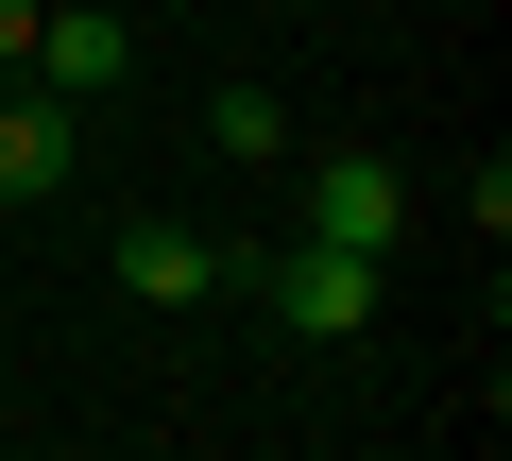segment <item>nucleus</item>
Here are the masks:
<instances>
[{
	"mask_svg": "<svg viewBox=\"0 0 512 461\" xmlns=\"http://www.w3.org/2000/svg\"><path fill=\"white\" fill-rule=\"evenodd\" d=\"M239 291L274 308L291 342H359V325H376V257H342V240H308V257H256Z\"/></svg>",
	"mask_w": 512,
	"mask_h": 461,
	"instance_id": "obj_1",
	"label": "nucleus"
},
{
	"mask_svg": "<svg viewBox=\"0 0 512 461\" xmlns=\"http://www.w3.org/2000/svg\"><path fill=\"white\" fill-rule=\"evenodd\" d=\"M35 86H52V103L137 86V18H103V0H35Z\"/></svg>",
	"mask_w": 512,
	"mask_h": 461,
	"instance_id": "obj_2",
	"label": "nucleus"
},
{
	"mask_svg": "<svg viewBox=\"0 0 512 461\" xmlns=\"http://www.w3.org/2000/svg\"><path fill=\"white\" fill-rule=\"evenodd\" d=\"M393 222H410V171H393V154H325V171H308V240L393 257Z\"/></svg>",
	"mask_w": 512,
	"mask_h": 461,
	"instance_id": "obj_3",
	"label": "nucleus"
},
{
	"mask_svg": "<svg viewBox=\"0 0 512 461\" xmlns=\"http://www.w3.org/2000/svg\"><path fill=\"white\" fill-rule=\"evenodd\" d=\"M239 274H256V257H239V240H188V222H137V240H120V291H137V308H222Z\"/></svg>",
	"mask_w": 512,
	"mask_h": 461,
	"instance_id": "obj_4",
	"label": "nucleus"
},
{
	"mask_svg": "<svg viewBox=\"0 0 512 461\" xmlns=\"http://www.w3.org/2000/svg\"><path fill=\"white\" fill-rule=\"evenodd\" d=\"M69 188V103L18 69V86H0V205H52Z\"/></svg>",
	"mask_w": 512,
	"mask_h": 461,
	"instance_id": "obj_5",
	"label": "nucleus"
},
{
	"mask_svg": "<svg viewBox=\"0 0 512 461\" xmlns=\"http://www.w3.org/2000/svg\"><path fill=\"white\" fill-rule=\"evenodd\" d=\"M205 137H222V154H291V103H274V86H222Z\"/></svg>",
	"mask_w": 512,
	"mask_h": 461,
	"instance_id": "obj_6",
	"label": "nucleus"
},
{
	"mask_svg": "<svg viewBox=\"0 0 512 461\" xmlns=\"http://www.w3.org/2000/svg\"><path fill=\"white\" fill-rule=\"evenodd\" d=\"M35 69V0H0V86H18Z\"/></svg>",
	"mask_w": 512,
	"mask_h": 461,
	"instance_id": "obj_7",
	"label": "nucleus"
}]
</instances>
